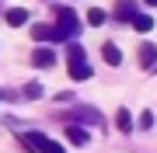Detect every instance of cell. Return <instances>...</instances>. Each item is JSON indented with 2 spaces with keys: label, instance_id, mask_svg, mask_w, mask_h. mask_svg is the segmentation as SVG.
Wrapping results in <instances>:
<instances>
[{
  "label": "cell",
  "instance_id": "cell-1",
  "mask_svg": "<svg viewBox=\"0 0 157 153\" xmlns=\"http://www.w3.org/2000/svg\"><path fill=\"white\" fill-rule=\"evenodd\" d=\"M17 143H21L28 153H67L56 139L45 136V132H21V136H17Z\"/></svg>",
  "mask_w": 157,
  "mask_h": 153
},
{
  "label": "cell",
  "instance_id": "cell-2",
  "mask_svg": "<svg viewBox=\"0 0 157 153\" xmlns=\"http://www.w3.org/2000/svg\"><path fill=\"white\" fill-rule=\"evenodd\" d=\"M56 28L63 35V42H73L80 35V21H77V14H73L70 7H56Z\"/></svg>",
  "mask_w": 157,
  "mask_h": 153
},
{
  "label": "cell",
  "instance_id": "cell-3",
  "mask_svg": "<svg viewBox=\"0 0 157 153\" xmlns=\"http://www.w3.org/2000/svg\"><path fill=\"white\" fill-rule=\"evenodd\" d=\"M67 122H84V125H101V111H98V108H87V104H80V108H73V111L67 115Z\"/></svg>",
  "mask_w": 157,
  "mask_h": 153
},
{
  "label": "cell",
  "instance_id": "cell-4",
  "mask_svg": "<svg viewBox=\"0 0 157 153\" xmlns=\"http://www.w3.org/2000/svg\"><path fill=\"white\" fill-rule=\"evenodd\" d=\"M32 38L35 42H63V35H59L56 24H35V28H32Z\"/></svg>",
  "mask_w": 157,
  "mask_h": 153
},
{
  "label": "cell",
  "instance_id": "cell-5",
  "mask_svg": "<svg viewBox=\"0 0 157 153\" xmlns=\"http://www.w3.org/2000/svg\"><path fill=\"white\" fill-rule=\"evenodd\" d=\"M32 63H35L39 70H49V66H56V52H52L49 46H39V49L32 52Z\"/></svg>",
  "mask_w": 157,
  "mask_h": 153
},
{
  "label": "cell",
  "instance_id": "cell-6",
  "mask_svg": "<svg viewBox=\"0 0 157 153\" xmlns=\"http://www.w3.org/2000/svg\"><path fill=\"white\" fill-rule=\"evenodd\" d=\"M63 125H67V139L73 143V146H87V129H80V125L77 122H63Z\"/></svg>",
  "mask_w": 157,
  "mask_h": 153
},
{
  "label": "cell",
  "instance_id": "cell-7",
  "mask_svg": "<svg viewBox=\"0 0 157 153\" xmlns=\"http://www.w3.org/2000/svg\"><path fill=\"white\" fill-rule=\"evenodd\" d=\"M140 66L143 70H154L157 66V46H154V42H143V46H140Z\"/></svg>",
  "mask_w": 157,
  "mask_h": 153
},
{
  "label": "cell",
  "instance_id": "cell-8",
  "mask_svg": "<svg viewBox=\"0 0 157 153\" xmlns=\"http://www.w3.org/2000/svg\"><path fill=\"white\" fill-rule=\"evenodd\" d=\"M136 14H140V11H136L133 0H115V17H119V21H129V24H133Z\"/></svg>",
  "mask_w": 157,
  "mask_h": 153
},
{
  "label": "cell",
  "instance_id": "cell-9",
  "mask_svg": "<svg viewBox=\"0 0 157 153\" xmlns=\"http://www.w3.org/2000/svg\"><path fill=\"white\" fill-rule=\"evenodd\" d=\"M101 59H105L108 66H122V52H119L115 42H105V46H101Z\"/></svg>",
  "mask_w": 157,
  "mask_h": 153
},
{
  "label": "cell",
  "instance_id": "cell-10",
  "mask_svg": "<svg viewBox=\"0 0 157 153\" xmlns=\"http://www.w3.org/2000/svg\"><path fill=\"white\" fill-rule=\"evenodd\" d=\"M4 17H7V24H11V28H21V24H28V11H25V7H11Z\"/></svg>",
  "mask_w": 157,
  "mask_h": 153
},
{
  "label": "cell",
  "instance_id": "cell-11",
  "mask_svg": "<svg viewBox=\"0 0 157 153\" xmlns=\"http://www.w3.org/2000/svg\"><path fill=\"white\" fill-rule=\"evenodd\" d=\"M133 125H136L133 115H129L126 108H119V111H115V129H119V132H133Z\"/></svg>",
  "mask_w": 157,
  "mask_h": 153
},
{
  "label": "cell",
  "instance_id": "cell-12",
  "mask_svg": "<svg viewBox=\"0 0 157 153\" xmlns=\"http://www.w3.org/2000/svg\"><path fill=\"white\" fill-rule=\"evenodd\" d=\"M67 63H70V66H77V63H87V59H84V49H80L77 42H67Z\"/></svg>",
  "mask_w": 157,
  "mask_h": 153
},
{
  "label": "cell",
  "instance_id": "cell-13",
  "mask_svg": "<svg viewBox=\"0 0 157 153\" xmlns=\"http://www.w3.org/2000/svg\"><path fill=\"white\" fill-rule=\"evenodd\" d=\"M133 28L147 35V31H154L157 24H154V17H150V14H136V17H133Z\"/></svg>",
  "mask_w": 157,
  "mask_h": 153
},
{
  "label": "cell",
  "instance_id": "cell-14",
  "mask_svg": "<svg viewBox=\"0 0 157 153\" xmlns=\"http://www.w3.org/2000/svg\"><path fill=\"white\" fill-rule=\"evenodd\" d=\"M105 11H101V7H91V11H87V24H91V28H98V24H105Z\"/></svg>",
  "mask_w": 157,
  "mask_h": 153
},
{
  "label": "cell",
  "instance_id": "cell-15",
  "mask_svg": "<svg viewBox=\"0 0 157 153\" xmlns=\"http://www.w3.org/2000/svg\"><path fill=\"white\" fill-rule=\"evenodd\" d=\"M91 73H94V70H91L87 63H77V66H70V77H73V80H87Z\"/></svg>",
  "mask_w": 157,
  "mask_h": 153
},
{
  "label": "cell",
  "instance_id": "cell-16",
  "mask_svg": "<svg viewBox=\"0 0 157 153\" xmlns=\"http://www.w3.org/2000/svg\"><path fill=\"white\" fill-rule=\"evenodd\" d=\"M45 91H42V84H28V87H25V97H32V101H35V97H42Z\"/></svg>",
  "mask_w": 157,
  "mask_h": 153
},
{
  "label": "cell",
  "instance_id": "cell-17",
  "mask_svg": "<svg viewBox=\"0 0 157 153\" xmlns=\"http://www.w3.org/2000/svg\"><path fill=\"white\" fill-rule=\"evenodd\" d=\"M136 125H140V129H150V125H154V111H150V108L140 115V122H136Z\"/></svg>",
  "mask_w": 157,
  "mask_h": 153
},
{
  "label": "cell",
  "instance_id": "cell-18",
  "mask_svg": "<svg viewBox=\"0 0 157 153\" xmlns=\"http://www.w3.org/2000/svg\"><path fill=\"white\" fill-rule=\"evenodd\" d=\"M143 4H147V7H157V0H143Z\"/></svg>",
  "mask_w": 157,
  "mask_h": 153
},
{
  "label": "cell",
  "instance_id": "cell-19",
  "mask_svg": "<svg viewBox=\"0 0 157 153\" xmlns=\"http://www.w3.org/2000/svg\"><path fill=\"white\" fill-rule=\"evenodd\" d=\"M0 97H7V94H4V91H0Z\"/></svg>",
  "mask_w": 157,
  "mask_h": 153
},
{
  "label": "cell",
  "instance_id": "cell-20",
  "mask_svg": "<svg viewBox=\"0 0 157 153\" xmlns=\"http://www.w3.org/2000/svg\"><path fill=\"white\" fill-rule=\"evenodd\" d=\"M154 70H157V66H154Z\"/></svg>",
  "mask_w": 157,
  "mask_h": 153
}]
</instances>
